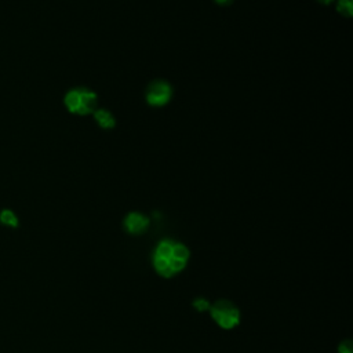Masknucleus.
Wrapping results in <instances>:
<instances>
[{
	"label": "nucleus",
	"instance_id": "obj_1",
	"mask_svg": "<svg viewBox=\"0 0 353 353\" xmlns=\"http://www.w3.org/2000/svg\"><path fill=\"white\" fill-rule=\"evenodd\" d=\"M190 259V250L174 239L160 240L152 252V266L163 279H172L185 270Z\"/></svg>",
	"mask_w": 353,
	"mask_h": 353
},
{
	"label": "nucleus",
	"instance_id": "obj_2",
	"mask_svg": "<svg viewBox=\"0 0 353 353\" xmlns=\"http://www.w3.org/2000/svg\"><path fill=\"white\" fill-rule=\"evenodd\" d=\"M208 313L214 320V323L219 328L226 331L236 328L241 320V313H240V309L236 306V303L223 298L212 302L208 309Z\"/></svg>",
	"mask_w": 353,
	"mask_h": 353
},
{
	"label": "nucleus",
	"instance_id": "obj_3",
	"mask_svg": "<svg viewBox=\"0 0 353 353\" xmlns=\"http://www.w3.org/2000/svg\"><path fill=\"white\" fill-rule=\"evenodd\" d=\"M97 102L95 92L84 87L73 88L65 95V105L68 110L77 114H88L95 112Z\"/></svg>",
	"mask_w": 353,
	"mask_h": 353
},
{
	"label": "nucleus",
	"instance_id": "obj_4",
	"mask_svg": "<svg viewBox=\"0 0 353 353\" xmlns=\"http://www.w3.org/2000/svg\"><path fill=\"white\" fill-rule=\"evenodd\" d=\"M172 90L167 81H153L146 90V101L153 106L165 105L171 98Z\"/></svg>",
	"mask_w": 353,
	"mask_h": 353
},
{
	"label": "nucleus",
	"instance_id": "obj_5",
	"mask_svg": "<svg viewBox=\"0 0 353 353\" xmlns=\"http://www.w3.org/2000/svg\"><path fill=\"white\" fill-rule=\"evenodd\" d=\"M149 218L141 212H137V211H132L130 214L125 215L124 221H123V226H124V230L132 236H138V234H142L148 230L149 228Z\"/></svg>",
	"mask_w": 353,
	"mask_h": 353
},
{
	"label": "nucleus",
	"instance_id": "obj_6",
	"mask_svg": "<svg viewBox=\"0 0 353 353\" xmlns=\"http://www.w3.org/2000/svg\"><path fill=\"white\" fill-rule=\"evenodd\" d=\"M94 117L98 121V124L103 128H113L114 127V117L110 112L105 109H98L94 112Z\"/></svg>",
	"mask_w": 353,
	"mask_h": 353
},
{
	"label": "nucleus",
	"instance_id": "obj_7",
	"mask_svg": "<svg viewBox=\"0 0 353 353\" xmlns=\"http://www.w3.org/2000/svg\"><path fill=\"white\" fill-rule=\"evenodd\" d=\"M0 222L6 226H11V228H17L18 223H19L18 216L11 210H1L0 211Z\"/></svg>",
	"mask_w": 353,
	"mask_h": 353
},
{
	"label": "nucleus",
	"instance_id": "obj_8",
	"mask_svg": "<svg viewBox=\"0 0 353 353\" xmlns=\"http://www.w3.org/2000/svg\"><path fill=\"white\" fill-rule=\"evenodd\" d=\"M192 306H193L197 312L203 313V312H208V309H210V306H211V302H210L207 298H204V296H197V298H194V301L192 302Z\"/></svg>",
	"mask_w": 353,
	"mask_h": 353
},
{
	"label": "nucleus",
	"instance_id": "obj_9",
	"mask_svg": "<svg viewBox=\"0 0 353 353\" xmlns=\"http://www.w3.org/2000/svg\"><path fill=\"white\" fill-rule=\"evenodd\" d=\"M338 10L346 15V17H350L352 15V1L350 0H339L338 3Z\"/></svg>",
	"mask_w": 353,
	"mask_h": 353
},
{
	"label": "nucleus",
	"instance_id": "obj_10",
	"mask_svg": "<svg viewBox=\"0 0 353 353\" xmlns=\"http://www.w3.org/2000/svg\"><path fill=\"white\" fill-rule=\"evenodd\" d=\"M338 353H353L352 339H343L338 345Z\"/></svg>",
	"mask_w": 353,
	"mask_h": 353
},
{
	"label": "nucleus",
	"instance_id": "obj_11",
	"mask_svg": "<svg viewBox=\"0 0 353 353\" xmlns=\"http://www.w3.org/2000/svg\"><path fill=\"white\" fill-rule=\"evenodd\" d=\"M216 3H219V4H226V3H229L230 0H215Z\"/></svg>",
	"mask_w": 353,
	"mask_h": 353
},
{
	"label": "nucleus",
	"instance_id": "obj_12",
	"mask_svg": "<svg viewBox=\"0 0 353 353\" xmlns=\"http://www.w3.org/2000/svg\"><path fill=\"white\" fill-rule=\"evenodd\" d=\"M320 1H321V3H324V4H327V3H330L331 0H320Z\"/></svg>",
	"mask_w": 353,
	"mask_h": 353
}]
</instances>
